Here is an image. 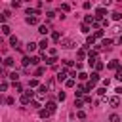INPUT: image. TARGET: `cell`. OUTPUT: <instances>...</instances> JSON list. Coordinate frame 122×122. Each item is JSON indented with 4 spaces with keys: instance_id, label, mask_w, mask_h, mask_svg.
I'll return each instance as SVG.
<instances>
[{
    "instance_id": "obj_39",
    "label": "cell",
    "mask_w": 122,
    "mask_h": 122,
    "mask_svg": "<svg viewBox=\"0 0 122 122\" xmlns=\"http://www.w3.org/2000/svg\"><path fill=\"white\" fill-rule=\"evenodd\" d=\"M4 101H6V105H13V103H15V97H11V95H10V97H6Z\"/></svg>"
},
{
    "instance_id": "obj_10",
    "label": "cell",
    "mask_w": 122,
    "mask_h": 122,
    "mask_svg": "<svg viewBox=\"0 0 122 122\" xmlns=\"http://www.w3.org/2000/svg\"><path fill=\"white\" fill-rule=\"evenodd\" d=\"M46 109H48L50 112H55V111H57V103H55V101H48V103H46Z\"/></svg>"
},
{
    "instance_id": "obj_15",
    "label": "cell",
    "mask_w": 122,
    "mask_h": 122,
    "mask_svg": "<svg viewBox=\"0 0 122 122\" xmlns=\"http://www.w3.org/2000/svg\"><path fill=\"white\" fill-rule=\"evenodd\" d=\"M21 65H23L25 69H29V65H30V57H29V55H23V59H21Z\"/></svg>"
},
{
    "instance_id": "obj_31",
    "label": "cell",
    "mask_w": 122,
    "mask_h": 122,
    "mask_svg": "<svg viewBox=\"0 0 122 122\" xmlns=\"http://www.w3.org/2000/svg\"><path fill=\"white\" fill-rule=\"evenodd\" d=\"M74 107H76V109L80 111V109L84 107V99H74Z\"/></svg>"
},
{
    "instance_id": "obj_27",
    "label": "cell",
    "mask_w": 122,
    "mask_h": 122,
    "mask_svg": "<svg viewBox=\"0 0 122 122\" xmlns=\"http://www.w3.org/2000/svg\"><path fill=\"white\" fill-rule=\"evenodd\" d=\"M93 36H95V38H103V36H105V30H103V29H97V30L93 32Z\"/></svg>"
},
{
    "instance_id": "obj_24",
    "label": "cell",
    "mask_w": 122,
    "mask_h": 122,
    "mask_svg": "<svg viewBox=\"0 0 122 122\" xmlns=\"http://www.w3.org/2000/svg\"><path fill=\"white\" fill-rule=\"evenodd\" d=\"M46 63L51 65V67H55L57 65V57H46Z\"/></svg>"
},
{
    "instance_id": "obj_8",
    "label": "cell",
    "mask_w": 122,
    "mask_h": 122,
    "mask_svg": "<svg viewBox=\"0 0 122 122\" xmlns=\"http://www.w3.org/2000/svg\"><path fill=\"white\" fill-rule=\"evenodd\" d=\"M0 30H2V34H4V36H11V29H10L6 23H4V25H0Z\"/></svg>"
},
{
    "instance_id": "obj_11",
    "label": "cell",
    "mask_w": 122,
    "mask_h": 122,
    "mask_svg": "<svg viewBox=\"0 0 122 122\" xmlns=\"http://www.w3.org/2000/svg\"><path fill=\"white\" fill-rule=\"evenodd\" d=\"M38 114H40V118L48 120V118H50V114H53V112H50L48 109H40V111H38Z\"/></svg>"
},
{
    "instance_id": "obj_50",
    "label": "cell",
    "mask_w": 122,
    "mask_h": 122,
    "mask_svg": "<svg viewBox=\"0 0 122 122\" xmlns=\"http://www.w3.org/2000/svg\"><path fill=\"white\" fill-rule=\"evenodd\" d=\"M46 15H48V19H53V17H55V11H48Z\"/></svg>"
},
{
    "instance_id": "obj_47",
    "label": "cell",
    "mask_w": 122,
    "mask_h": 122,
    "mask_svg": "<svg viewBox=\"0 0 122 122\" xmlns=\"http://www.w3.org/2000/svg\"><path fill=\"white\" fill-rule=\"evenodd\" d=\"M114 76H116V80H120V82H122V69H120V71H116V74H114Z\"/></svg>"
},
{
    "instance_id": "obj_46",
    "label": "cell",
    "mask_w": 122,
    "mask_h": 122,
    "mask_svg": "<svg viewBox=\"0 0 122 122\" xmlns=\"http://www.w3.org/2000/svg\"><path fill=\"white\" fill-rule=\"evenodd\" d=\"M76 116H78V118H82V120H84V118H86V112H84V111H78V112H76Z\"/></svg>"
},
{
    "instance_id": "obj_9",
    "label": "cell",
    "mask_w": 122,
    "mask_h": 122,
    "mask_svg": "<svg viewBox=\"0 0 122 122\" xmlns=\"http://www.w3.org/2000/svg\"><path fill=\"white\" fill-rule=\"evenodd\" d=\"M50 30H51V27H50V25H40V27H38V32H40V34H44V36H46Z\"/></svg>"
},
{
    "instance_id": "obj_43",
    "label": "cell",
    "mask_w": 122,
    "mask_h": 122,
    "mask_svg": "<svg viewBox=\"0 0 122 122\" xmlns=\"http://www.w3.org/2000/svg\"><path fill=\"white\" fill-rule=\"evenodd\" d=\"M65 97H67L65 92H57V99H59V101H65Z\"/></svg>"
},
{
    "instance_id": "obj_48",
    "label": "cell",
    "mask_w": 122,
    "mask_h": 122,
    "mask_svg": "<svg viewBox=\"0 0 122 122\" xmlns=\"http://www.w3.org/2000/svg\"><path fill=\"white\" fill-rule=\"evenodd\" d=\"M19 6H21L19 0H13V2H11V8H19Z\"/></svg>"
},
{
    "instance_id": "obj_12",
    "label": "cell",
    "mask_w": 122,
    "mask_h": 122,
    "mask_svg": "<svg viewBox=\"0 0 122 122\" xmlns=\"http://www.w3.org/2000/svg\"><path fill=\"white\" fill-rule=\"evenodd\" d=\"M84 23L86 25H93L95 23V15H84Z\"/></svg>"
},
{
    "instance_id": "obj_41",
    "label": "cell",
    "mask_w": 122,
    "mask_h": 122,
    "mask_svg": "<svg viewBox=\"0 0 122 122\" xmlns=\"http://www.w3.org/2000/svg\"><path fill=\"white\" fill-rule=\"evenodd\" d=\"M63 65H65V67H72L74 61H71V59H63Z\"/></svg>"
},
{
    "instance_id": "obj_17",
    "label": "cell",
    "mask_w": 122,
    "mask_h": 122,
    "mask_svg": "<svg viewBox=\"0 0 122 122\" xmlns=\"http://www.w3.org/2000/svg\"><path fill=\"white\" fill-rule=\"evenodd\" d=\"M32 88H40V84H38L36 78H30V80H29V90H32Z\"/></svg>"
},
{
    "instance_id": "obj_3",
    "label": "cell",
    "mask_w": 122,
    "mask_h": 122,
    "mask_svg": "<svg viewBox=\"0 0 122 122\" xmlns=\"http://www.w3.org/2000/svg\"><path fill=\"white\" fill-rule=\"evenodd\" d=\"M105 15H107V8H105V6H99V8L95 10V19L101 21V19H105Z\"/></svg>"
},
{
    "instance_id": "obj_55",
    "label": "cell",
    "mask_w": 122,
    "mask_h": 122,
    "mask_svg": "<svg viewBox=\"0 0 122 122\" xmlns=\"http://www.w3.org/2000/svg\"><path fill=\"white\" fill-rule=\"evenodd\" d=\"M46 122H51V120H46Z\"/></svg>"
},
{
    "instance_id": "obj_19",
    "label": "cell",
    "mask_w": 122,
    "mask_h": 122,
    "mask_svg": "<svg viewBox=\"0 0 122 122\" xmlns=\"http://www.w3.org/2000/svg\"><path fill=\"white\" fill-rule=\"evenodd\" d=\"M48 46H50V42H48V38H44V40H42V42L38 44V48H40V50H44V51L48 50Z\"/></svg>"
},
{
    "instance_id": "obj_21",
    "label": "cell",
    "mask_w": 122,
    "mask_h": 122,
    "mask_svg": "<svg viewBox=\"0 0 122 122\" xmlns=\"http://www.w3.org/2000/svg\"><path fill=\"white\" fill-rule=\"evenodd\" d=\"M111 17H112V21H120V19H122V13H120V11H112Z\"/></svg>"
},
{
    "instance_id": "obj_49",
    "label": "cell",
    "mask_w": 122,
    "mask_h": 122,
    "mask_svg": "<svg viewBox=\"0 0 122 122\" xmlns=\"http://www.w3.org/2000/svg\"><path fill=\"white\" fill-rule=\"evenodd\" d=\"M82 8H84V10H90V8H92V2H84Z\"/></svg>"
},
{
    "instance_id": "obj_5",
    "label": "cell",
    "mask_w": 122,
    "mask_h": 122,
    "mask_svg": "<svg viewBox=\"0 0 122 122\" xmlns=\"http://www.w3.org/2000/svg\"><path fill=\"white\" fill-rule=\"evenodd\" d=\"M107 69H111V71H120V63H118V59H112L111 63H107Z\"/></svg>"
},
{
    "instance_id": "obj_34",
    "label": "cell",
    "mask_w": 122,
    "mask_h": 122,
    "mask_svg": "<svg viewBox=\"0 0 122 122\" xmlns=\"http://www.w3.org/2000/svg\"><path fill=\"white\" fill-rule=\"evenodd\" d=\"M13 88H15V92H19V93H25V90H23V86H21L19 82H15V84H13Z\"/></svg>"
},
{
    "instance_id": "obj_22",
    "label": "cell",
    "mask_w": 122,
    "mask_h": 122,
    "mask_svg": "<svg viewBox=\"0 0 122 122\" xmlns=\"http://www.w3.org/2000/svg\"><path fill=\"white\" fill-rule=\"evenodd\" d=\"M27 25H38V17H27Z\"/></svg>"
},
{
    "instance_id": "obj_29",
    "label": "cell",
    "mask_w": 122,
    "mask_h": 122,
    "mask_svg": "<svg viewBox=\"0 0 122 122\" xmlns=\"http://www.w3.org/2000/svg\"><path fill=\"white\" fill-rule=\"evenodd\" d=\"M40 61H42V57H38V55H32L30 57V65H38Z\"/></svg>"
},
{
    "instance_id": "obj_28",
    "label": "cell",
    "mask_w": 122,
    "mask_h": 122,
    "mask_svg": "<svg viewBox=\"0 0 122 122\" xmlns=\"http://www.w3.org/2000/svg\"><path fill=\"white\" fill-rule=\"evenodd\" d=\"M36 48H38V44H34V42H29L27 44V51H34Z\"/></svg>"
},
{
    "instance_id": "obj_25",
    "label": "cell",
    "mask_w": 122,
    "mask_h": 122,
    "mask_svg": "<svg viewBox=\"0 0 122 122\" xmlns=\"http://www.w3.org/2000/svg\"><path fill=\"white\" fill-rule=\"evenodd\" d=\"M13 63H15L13 57H6V59H4V67H13Z\"/></svg>"
},
{
    "instance_id": "obj_26",
    "label": "cell",
    "mask_w": 122,
    "mask_h": 122,
    "mask_svg": "<svg viewBox=\"0 0 122 122\" xmlns=\"http://www.w3.org/2000/svg\"><path fill=\"white\" fill-rule=\"evenodd\" d=\"M10 15H11V13H10L8 10H6V11H2V15H0V21H2V25H4V21H6V19H8Z\"/></svg>"
},
{
    "instance_id": "obj_20",
    "label": "cell",
    "mask_w": 122,
    "mask_h": 122,
    "mask_svg": "<svg viewBox=\"0 0 122 122\" xmlns=\"http://www.w3.org/2000/svg\"><path fill=\"white\" fill-rule=\"evenodd\" d=\"M90 80H92L93 84H97V82H99V72H95V71H93V72L90 74Z\"/></svg>"
},
{
    "instance_id": "obj_33",
    "label": "cell",
    "mask_w": 122,
    "mask_h": 122,
    "mask_svg": "<svg viewBox=\"0 0 122 122\" xmlns=\"http://www.w3.org/2000/svg\"><path fill=\"white\" fill-rule=\"evenodd\" d=\"M44 74V67H36V71H34V76L38 78V76H42Z\"/></svg>"
},
{
    "instance_id": "obj_35",
    "label": "cell",
    "mask_w": 122,
    "mask_h": 122,
    "mask_svg": "<svg viewBox=\"0 0 122 122\" xmlns=\"http://www.w3.org/2000/svg\"><path fill=\"white\" fill-rule=\"evenodd\" d=\"M95 92H97V95H101V97H105V95H107V88H97Z\"/></svg>"
},
{
    "instance_id": "obj_54",
    "label": "cell",
    "mask_w": 122,
    "mask_h": 122,
    "mask_svg": "<svg viewBox=\"0 0 122 122\" xmlns=\"http://www.w3.org/2000/svg\"><path fill=\"white\" fill-rule=\"evenodd\" d=\"M118 42H120V44H122V34H120V38H118Z\"/></svg>"
},
{
    "instance_id": "obj_38",
    "label": "cell",
    "mask_w": 122,
    "mask_h": 122,
    "mask_svg": "<svg viewBox=\"0 0 122 122\" xmlns=\"http://www.w3.org/2000/svg\"><path fill=\"white\" fill-rule=\"evenodd\" d=\"M65 86H67V88H74V78H69V80L65 82Z\"/></svg>"
},
{
    "instance_id": "obj_36",
    "label": "cell",
    "mask_w": 122,
    "mask_h": 122,
    "mask_svg": "<svg viewBox=\"0 0 122 122\" xmlns=\"http://www.w3.org/2000/svg\"><path fill=\"white\" fill-rule=\"evenodd\" d=\"M109 122H120V116L118 114H111L109 116Z\"/></svg>"
},
{
    "instance_id": "obj_2",
    "label": "cell",
    "mask_w": 122,
    "mask_h": 122,
    "mask_svg": "<svg viewBox=\"0 0 122 122\" xmlns=\"http://www.w3.org/2000/svg\"><path fill=\"white\" fill-rule=\"evenodd\" d=\"M61 48H65V50H72V48H76V42L71 40V38H63V40H61Z\"/></svg>"
},
{
    "instance_id": "obj_16",
    "label": "cell",
    "mask_w": 122,
    "mask_h": 122,
    "mask_svg": "<svg viewBox=\"0 0 122 122\" xmlns=\"http://www.w3.org/2000/svg\"><path fill=\"white\" fill-rule=\"evenodd\" d=\"M8 78H10V80H11L13 84H15V82H19V72H17V71H13V72H11V74H10Z\"/></svg>"
},
{
    "instance_id": "obj_7",
    "label": "cell",
    "mask_w": 122,
    "mask_h": 122,
    "mask_svg": "<svg viewBox=\"0 0 122 122\" xmlns=\"http://www.w3.org/2000/svg\"><path fill=\"white\" fill-rule=\"evenodd\" d=\"M109 105H111V107H118V105H120V97H118V95L109 97Z\"/></svg>"
},
{
    "instance_id": "obj_30",
    "label": "cell",
    "mask_w": 122,
    "mask_h": 122,
    "mask_svg": "<svg viewBox=\"0 0 122 122\" xmlns=\"http://www.w3.org/2000/svg\"><path fill=\"white\" fill-rule=\"evenodd\" d=\"M30 107H34V109H38V111H40V109H42V103H40L38 99H32V103H30Z\"/></svg>"
},
{
    "instance_id": "obj_37",
    "label": "cell",
    "mask_w": 122,
    "mask_h": 122,
    "mask_svg": "<svg viewBox=\"0 0 122 122\" xmlns=\"http://www.w3.org/2000/svg\"><path fill=\"white\" fill-rule=\"evenodd\" d=\"M90 78V74H86V72H78V80H88Z\"/></svg>"
},
{
    "instance_id": "obj_51",
    "label": "cell",
    "mask_w": 122,
    "mask_h": 122,
    "mask_svg": "<svg viewBox=\"0 0 122 122\" xmlns=\"http://www.w3.org/2000/svg\"><path fill=\"white\" fill-rule=\"evenodd\" d=\"M69 76H71V78H78V74H76V71H71V72H69Z\"/></svg>"
},
{
    "instance_id": "obj_42",
    "label": "cell",
    "mask_w": 122,
    "mask_h": 122,
    "mask_svg": "<svg viewBox=\"0 0 122 122\" xmlns=\"http://www.w3.org/2000/svg\"><path fill=\"white\" fill-rule=\"evenodd\" d=\"M103 67H105V65H103L101 61H97V63H95V72H99V71H101Z\"/></svg>"
},
{
    "instance_id": "obj_44",
    "label": "cell",
    "mask_w": 122,
    "mask_h": 122,
    "mask_svg": "<svg viewBox=\"0 0 122 122\" xmlns=\"http://www.w3.org/2000/svg\"><path fill=\"white\" fill-rule=\"evenodd\" d=\"M71 10V4H61V11H69Z\"/></svg>"
},
{
    "instance_id": "obj_45",
    "label": "cell",
    "mask_w": 122,
    "mask_h": 122,
    "mask_svg": "<svg viewBox=\"0 0 122 122\" xmlns=\"http://www.w3.org/2000/svg\"><path fill=\"white\" fill-rule=\"evenodd\" d=\"M0 90H2V92H6V90H8V82H6V80H2V84H0Z\"/></svg>"
},
{
    "instance_id": "obj_4",
    "label": "cell",
    "mask_w": 122,
    "mask_h": 122,
    "mask_svg": "<svg viewBox=\"0 0 122 122\" xmlns=\"http://www.w3.org/2000/svg\"><path fill=\"white\" fill-rule=\"evenodd\" d=\"M67 76H69V72H67V71L63 69L61 72H57V76H55V80H57V82H67V80H69Z\"/></svg>"
},
{
    "instance_id": "obj_14",
    "label": "cell",
    "mask_w": 122,
    "mask_h": 122,
    "mask_svg": "<svg viewBox=\"0 0 122 122\" xmlns=\"http://www.w3.org/2000/svg\"><path fill=\"white\" fill-rule=\"evenodd\" d=\"M76 55H78V59H80V61H82V59H84V57H86V55H88V51H86V46H84V48H82V50H78V51H76Z\"/></svg>"
},
{
    "instance_id": "obj_52",
    "label": "cell",
    "mask_w": 122,
    "mask_h": 122,
    "mask_svg": "<svg viewBox=\"0 0 122 122\" xmlns=\"http://www.w3.org/2000/svg\"><path fill=\"white\" fill-rule=\"evenodd\" d=\"M84 103H92V97L90 95H84Z\"/></svg>"
},
{
    "instance_id": "obj_18",
    "label": "cell",
    "mask_w": 122,
    "mask_h": 122,
    "mask_svg": "<svg viewBox=\"0 0 122 122\" xmlns=\"http://www.w3.org/2000/svg\"><path fill=\"white\" fill-rule=\"evenodd\" d=\"M95 40H97V38H95L93 34H90V36H86V44H88V46H93V44H95Z\"/></svg>"
},
{
    "instance_id": "obj_32",
    "label": "cell",
    "mask_w": 122,
    "mask_h": 122,
    "mask_svg": "<svg viewBox=\"0 0 122 122\" xmlns=\"http://www.w3.org/2000/svg\"><path fill=\"white\" fill-rule=\"evenodd\" d=\"M51 38H53L55 42H57V40H61V32H59V30H53V32H51Z\"/></svg>"
},
{
    "instance_id": "obj_6",
    "label": "cell",
    "mask_w": 122,
    "mask_h": 122,
    "mask_svg": "<svg viewBox=\"0 0 122 122\" xmlns=\"http://www.w3.org/2000/svg\"><path fill=\"white\" fill-rule=\"evenodd\" d=\"M101 48L109 51V50L112 48V40H111V38H103V42H101Z\"/></svg>"
},
{
    "instance_id": "obj_13",
    "label": "cell",
    "mask_w": 122,
    "mask_h": 122,
    "mask_svg": "<svg viewBox=\"0 0 122 122\" xmlns=\"http://www.w3.org/2000/svg\"><path fill=\"white\" fill-rule=\"evenodd\" d=\"M10 44H11V48L17 50V48H19V38H17V36H10Z\"/></svg>"
},
{
    "instance_id": "obj_1",
    "label": "cell",
    "mask_w": 122,
    "mask_h": 122,
    "mask_svg": "<svg viewBox=\"0 0 122 122\" xmlns=\"http://www.w3.org/2000/svg\"><path fill=\"white\" fill-rule=\"evenodd\" d=\"M32 99H34V92H30V90H25V93H21V97H19L21 105H30Z\"/></svg>"
},
{
    "instance_id": "obj_53",
    "label": "cell",
    "mask_w": 122,
    "mask_h": 122,
    "mask_svg": "<svg viewBox=\"0 0 122 122\" xmlns=\"http://www.w3.org/2000/svg\"><path fill=\"white\" fill-rule=\"evenodd\" d=\"M114 92H116V93H118V95H120V93H122V86H118V88H116V90H114Z\"/></svg>"
},
{
    "instance_id": "obj_40",
    "label": "cell",
    "mask_w": 122,
    "mask_h": 122,
    "mask_svg": "<svg viewBox=\"0 0 122 122\" xmlns=\"http://www.w3.org/2000/svg\"><path fill=\"white\" fill-rule=\"evenodd\" d=\"M48 53H50V57H57V50H53V48H50Z\"/></svg>"
},
{
    "instance_id": "obj_23",
    "label": "cell",
    "mask_w": 122,
    "mask_h": 122,
    "mask_svg": "<svg viewBox=\"0 0 122 122\" xmlns=\"http://www.w3.org/2000/svg\"><path fill=\"white\" fill-rule=\"evenodd\" d=\"M80 30H82L84 34H88V36H90V25H86V23H82V25H80Z\"/></svg>"
}]
</instances>
